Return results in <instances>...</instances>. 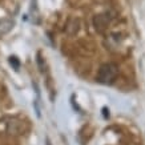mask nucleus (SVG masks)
I'll list each match as a JSON object with an SVG mask.
<instances>
[{
  "mask_svg": "<svg viewBox=\"0 0 145 145\" xmlns=\"http://www.w3.org/2000/svg\"><path fill=\"white\" fill-rule=\"evenodd\" d=\"M47 145H51V142H49V140H47Z\"/></svg>",
  "mask_w": 145,
  "mask_h": 145,
  "instance_id": "obj_5",
  "label": "nucleus"
},
{
  "mask_svg": "<svg viewBox=\"0 0 145 145\" xmlns=\"http://www.w3.org/2000/svg\"><path fill=\"white\" fill-rule=\"evenodd\" d=\"M106 24H108V20L104 15H99L95 18V27H96L97 31H103L106 27Z\"/></svg>",
  "mask_w": 145,
  "mask_h": 145,
  "instance_id": "obj_2",
  "label": "nucleus"
},
{
  "mask_svg": "<svg viewBox=\"0 0 145 145\" xmlns=\"http://www.w3.org/2000/svg\"><path fill=\"white\" fill-rule=\"evenodd\" d=\"M9 63H11V65L15 68V69H19V67H20V63H19V60L16 59V57H9Z\"/></svg>",
  "mask_w": 145,
  "mask_h": 145,
  "instance_id": "obj_3",
  "label": "nucleus"
},
{
  "mask_svg": "<svg viewBox=\"0 0 145 145\" xmlns=\"http://www.w3.org/2000/svg\"><path fill=\"white\" fill-rule=\"evenodd\" d=\"M103 112H104V117L108 119V117H109V110L106 109V108H103Z\"/></svg>",
  "mask_w": 145,
  "mask_h": 145,
  "instance_id": "obj_4",
  "label": "nucleus"
},
{
  "mask_svg": "<svg viewBox=\"0 0 145 145\" xmlns=\"http://www.w3.org/2000/svg\"><path fill=\"white\" fill-rule=\"evenodd\" d=\"M117 76V67L113 64H104L99 71V81L103 84H112Z\"/></svg>",
  "mask_w": 145,
  "mask_h": 145,
  "instance_id": "obj_1",
  "label": "nucleus"
}]
</instances>
